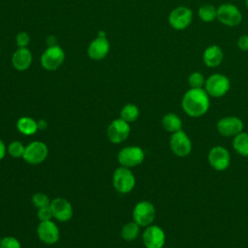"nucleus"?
Segmentation results:
<instances>
[{
  "label": "nucleus",
  "mask_w": 248,
  "mask_h": 248,
  "mask_svg": "<svg viewBox=\"0 0 248 248\" xmlns=\"http://www.w3.org/2000/svg\"><path fill=\"white\" fill-rule=\"evenodd\" d=\"M181 107L188 116L194 118L201 117L209 109V95L204 88H190L182 97Z\"/></svg>",
  "instance_id": "obj_1"
},
{
  "label": "nucleus",
  "mask_w": 248,
  "mask_h": 248,
  "mask_svg": "<svg viewBox=\"0 0 248 248\" xmlns=\"http://www.w3.org/2000/svg\"><path fill=\"white\" fill-rule=\"evenodd\" d=\"M231 88V81L229 78L223 74H213L205 79L204 90L213 98H221L225 96Z\"/></svg>",
  "instance_id": "obj_2"
},
{
  "label": "nucleus",
  "mask_w": 248,
  "mask_h": 248,
  "mask_svg": "<svg viewBox=\"0 0 248 248\" xmlns=\"http://www.w3.org/2000/svg\"><path fill=\"white\" fill-rule=\"evenodd\" d=\"M112 184L117 192L127 194L134 189L136 178L129 168L119 167L113 172Z\"/></svg>",
  "instance_id": "obj_3"
},
{
  "label": "nucleus",
  "mask_w": 248,
  "mask_h": 248,
  "mask_svg": "<svg viewBox=\"0 0 248 248\" xmlns=\"http://www.w3.org/2000/svg\"><path fill=\"white\" fill-rule=\"evenodd\" d=\"M156 217V210L148 201H141L136 204L133 209V221L140 227H147L152 225Z\"/></svg>",
  "instance_id": "obj_4"
},
{
  "label": "nucleus",
  "mask_w": 248,
  "mask_h": 248,
  "mask_svg": "<svg viewBox=\"0 0 248 248\" xmlns=\"http://www.w3.org/2000/svg\"><path fill=\"white\" fill-rule=\"evenodd\" d=\"M217 19L226 26L233 27L241 23L242 14L235 5L225 3L217 8Z\"/></svg>",
  "instance_id": "obj_5"
},
{
  "label": "nucleus",
  "mask_w": 248,
  "mask_h": 248,
  "mask_svg": "<svg viewBox=\"0 0 248 248\" xmlns=\"http://www.w3.org/2000/svg\"><path fill=\"white\" fill-rule=\"evenodd\" d=\"M207 161L213 170L223 171L231 165V154L227 148L216 145L208 151Z\"/></svg>",
  "instance_id": "obj_6"
},
{
  "label": "nucleus",
  "mask_w": 248,
  "mask_h": 248,
  "mask_svg": "<svg viewBox=\"0 0 248 248\" xmlns=\"http://www.w3.org/2000/svg\"><path fill=\"white\" fill-rule=\"evenodd\" d=\"M170 147L175 156L183 158L191 153L193 145L188 135L180 130L170 136Z\"/></svg>",
  "instance_id": "obj_7"
},
{
  "label": "nucleus",
  "mask_w": 248,
  "mask_h": 248,
  "mask_svg": "<svg viewBox=\"0 0 248 248\" xmlns=\"http://www.w3.org/2000/svg\"><path fill=\"white\" fill-rule=\"evenodd\" d=\"M47 154L48 149L46 144L40 140H34L25 146L22 158L28 164L38 165L46 160Z\"/></svg>",
  "instance_id": "obj_8"
},
{
  "label": "nucleus",
  "mask_w": 248,
  "mask_h": 248,
  "mask_svg": "<svg viewBox=\"0 0 248 248\" xmlns=\"http://www.w3.org/2000/svg\"><path fill=\"white\" fill-rule=\"evenodd\" d=\"M244 123L237 116H225L219 119L216 129L222 137L233 138L243 131Z\"/></svg>",
  "instance_id": "obj_9"
},
{
  "label": "nucleus",
  "mask_w": 248,
  "mask_h": 248,
  "mask_svg": "<svg viewBox=\"0 0 248 248\" xmlns=\"http://www.w3.org/2000/svg\"><path fill=\"white\" fill-rule=\"evenodd\" d=\"M144 152L140 146H126L117 154V161L122 167L133 168L142 163Z\"/></svg>",
  "instance_id": "obj_10"
},
{
  "label": "nucleus",
  "mask_w": 248,
  "mask_h": 248,
  "mask_svg": "<svg viewBox=\"0 0 248 248\" xmlns=\"http://www.w3.org/2000/svg\"><path fill=\"white\" fill-rule=\"evenodd\" d=\"M193 20V12L185 6L174 8L169 15V23L175 30H184Z\"/></svg>",
  "instance_id": "obj_11"
},
{
  "label": "nucleus",
  "mask_w": 248,
  "mask_h": 248,
  "mask_svg": "<svg viewBox=\"0 0 248 248\" xmlns=\"http://www.w3.org/2000/svg\"><path fill=\"white\" fill-rule=\"evenodd\" d=\"M65 59L64 50L57 45L48 46L41 56V64L47 71L58 69Z\"/></svg>",
  "instance_id": "obj_12"
},
{
  "label": "nucleus",
  "mask_w": 248,
  "mask_h": 248,
  "mask_svg": "<svg viewBox=\"0 0 248 248\" xmlns=\"http://www.w3.org/2000/svg\"><path fill=\"white\" fill-rule=\"evenodd\" d=\"M142 242L146 248H163L166 242L165 232L157 225L147 226L142 233Z\"/></svg>",
  "instance_id": "obj_13"
},
{
  "label": "nucleus",
  "mask_w": 248,
  "mask_h": 248,
  "mask_svg": "<svg viewBox=\"0 0 248 248\" xmlns=\"http://www.w3.org/2000/svg\"><path fill=\"white\" fill-rule=\"evenodd\" d=\"M37 234L40 240L47 245L55 244L60 237L59 229L51 220L41 221L37 227Z\"/></svg>",
  "instance_id": "obj_14"
},
{
  "label": "nucleus",
  "mask_w": 248,
  "mask_h": 248,
  "mask_svg": "<svg viewBox=\"0 0 248 248\" xmlns=\"http://www.w3.org/2000/svg\"><path fill=\"white\" fill-rule=\"evenodd\" d=\"M107 134L112 143H120L128 139L130 135V125L122 118L115 119L108 125Z\"/></svg>",
  "instance_id": "obj_15"
},
{
  "label": "nucleus",
  "mask_w": 248,
  "mask_h": 248,
  "mask_svg": "<svg viewBox=\"0 0 248 248\" xmlns=\"http://www.w3.org/2000/svg\"><path fill=\"white\" fill-rule=\"evenodd\" d=\"M50 209L53 218L60 222H67L73 217V207L64 198H55L50 202Z\"/></svg>",
  "instance_id": "obj_16"
},
{
  "label": "nucleus",
  "mask_w": 248,
  "mask_h": 248,
  "mask_svg": "<svg viewBox=\"0 0 248 248\" xmlns=\"http://www.w3.org/2000/svg\"><path fill=\"white\" fill-rule=\"evenodd\" d=\"M109 51V42L106 37H97L88 46V56L94 60H101Z\"/></svg>",
  "instance_id": "obj_17"
},
{
  "label": "nucleus",
  "mask_w": 248,
  "mask_h": 248,
  "mask_svg": "<svg viewBox=\"0 0 248 248\" xmlns=\"http://www.w3.org/2000/svg\"><path fill=\"white\" fill-rule=\"evenodd\" d=\"M224 59V52L222 48L217 45H211L207 46L202 54V60L205 66L209 68L218 67Z\"/></svg>",
  "instance_id": "obj_18"
},
{
  "label": "nucleus",
  "mask_w": 248,
  "mask_h": 248,
  "mask_svg": "<svg viewBox=\"0 0 248 248\" xmlns=\"http://www.w3.org/2000/svg\"><path fill=\"white\" fill-rule=\"evenodd\" d=\"M13 66L17 71L27 70L32 63V53L27 47H18L12 57Z\"/></svg>",
  "instance_id": "obj_19"
},
{
  "label": "nucleus",
  "mask_w": 248,
  "mask_h": 248,
  "mask_svg": "<svg viewBox=\"0 0 248 248\" xmlns=\"http://www.w3.org/2000/svg\"><path fill=\"white\" fill-rule=\"evenodd\" d=\"M162 126L167 132L173 134L182 130V120L176 113L169 112L163 116Z\"/></svg>",
  "instance_id": "obj_20"
},
{
  "label": "nucleus",
  "mask_w": 248,
  "mask_h": 248,
  "mask_svg": "<svg viewBox=\"0 0 248 248\" xmlns=\"http://www.w3.org/2000/svg\"><path fill=\"white\" fill-rule=\"evenodd\" d=\"M16 128L19 133L25 136L34 135L39 130L37 121L28 116L20 117L16 122Z\"/></svg>",
  "instance_id": "obj_21"
},
{
  "label": "nucleus",
  "mask_w": 248,
  "mask_h": 248,
  "mask_svg": "<svg viewBox=\"0 0 248 248\" xmlns=\"http://www.w3.org/2000/svg\"><path fill=\"white\" fill-rule=\"evenodd\" d=\"M232 147L234 151L240 156L247 157L248 156V133L241 132L232 140Z\"/></svg>",
  "instance_id": "obj_22"
},
{
  "label": "nucleus",
  "mask_w": 248,
  "mask_h": 248,
  "mask_svg": "<svg viewBox=\"0 0 248 248\" xmlns=\"http://www.w3.org/2000/svg\"><path fill=\"white\" fill-rule=\"evenodd\" d=\"M198 16L203 22H211L217 18V9L211 4H203L198 10Z\"/></svg>",
  "instance_id": "obj_23"
},
{
  "label": "nucleus",
  "mask_w": 248,
  "mask_h": 248,
  "mask_svg": "<svg viewBox=\"0 0 248 248\" xmlns=\"http://www.w3.org/2000/svg\"><path fill=\"white\" fill-rule=\"evenodd\" d=\"M140 226H139L134 221L127 223L126 225L123 226V228L121 230L122 238L127 241H132V240L136 239L140 234Z\"/></svg>",
  "instance_id": "obj_24"
},
{
  "label": "nucleus",
  "mask_w": 248,
  "mask_h": 248,
  "mask_svg": "<svg viewBox=\"0 0 248 248\" xmlns=\"http://www.w3.org/2000/svg\"><path fill=\"white\" fill-rule=\"evenodd\" d=\"M139 115H140V109L134 104L125 105L120 111V118H122L123 120H125L128 123L136 121L138 119Z\"/></svg>",
  "instance_id": "obj_25"
},
{
  "label": "nucleus",
  "mask_w": 248,
  "mask_h": 248,
  "mask_svg": "<svg viewBox=\"0 0 248 248\" xmlns=\"http://www.w3.org/2000/svg\"><path fill=\"white\" fill-rule=\"evenodd\" d=\"M24 150H25V146L22 144V142L18 140L12 141L7 148V152L9 153V155H11L14 158L23 157Z\"/></svg>",
  "instance_id": "obj_26"
},
{
  "label": "nucleus",
  "mask_w": 248,
  "mask_h": 248,
  "mask_svg": "<svg viewBox=\"0 0 248 248\" xmlns=\"http://www.w3.org/2000/svg\"><path fill=\"white\" fill-rule=\"evenodd\" d=\"M188 83L191 88H202L205 83V78L202 73L193 72L188 77Z\"/></svg>",
  "instance_id": "obj_27"
},
{
  "label": "nucleus",
  "mask_w": 248,
  "mask_h": 248,
  "mask_svg": "<svg viewBox=\"0 0 248 248\" xmlns=\"http://www.w3.org/2000/svg\"><path fill=\"white\" fill-rule=\"evenodd\" d=\"M32 203L35 207H37L39 209V208L49 206L50 201H49V198L46 194L36 193L32 197Z\"/></svg>",
  "instance_id": "obj_28"
},
{
  "label": "nucleus",
  "mask_w": 248,
  "mask_h": 248,
  "mask_svg": "<svg viewBox=\"0 0 248 248\" xmlns=\"http://www.w3.org/2000/svg\"><path fill=\"white\" fill-rule=\"evenodd\" d=\"M0 248H21V245L16 237L5 236L0 242Z\"/></svg>",
  "instance_id": "obj_29"
},
{
  "label": "nucleus",
  "mask_w": 248,
  "mask_h": 248,
  "mask_svg": "<svg viewBox=\"0 0 248 248\" xmlns=\"http://www.w3.org/2000/svg\"><path fill=\"white\" fill-rule=\"evenodd\" d=\"M16 42L18 47H26L30 42V37L26 32H19L16 37Z\"/></svg>",
  "instance_id": "obj_30"
},
{
  "label": "nucleus",
  "mask_w": 248,
  "mask_h": 248,
  "mask_svg": "<svg viewBox=\"0 0 248 248\" xmlns=\"http://www.w3.org/2000/svg\"><path fill=\"white\" fill-rule=\"evenodd\" d=\"M37 215L40 221H47V220H51L52 216V212L50 209V206H46V207H43V208H39L37 211Z\"/></svg>",
  "instance_id": "obj_31"
},
{
  "label": "nucleus",
  "mask_w": 248,
  "mask_h": 248,
  "mask_svg": "<svg viewBox=\"0 0 248 248\" xmlns=\"http://www.w3.org/2000/svg\"><path fill=\"white\" fill-rule=\"evenodd\" d=\"M237 46L243 51H248V35H242L237 39Z\"/></svg>",
  "instance_id": "obj_32"
},
{
  "label": "nucleus",
  "mask_w": 248,
  "mask_h": 248,
  "mask_svg": "<svg viewBox=\"0 0 248 248\" xmlns=\"http://www.w3.org/2000/svg\"><path fill=\"white\" fill-rule=\"evenodd\" d=\"M6 152H7V148H6V145L5 143L3 142V140L0 139V161L2 159H4L5 155H6Z\"/></svg>",
  "instance_id": "obj_33"
},
{
  "label": "nucleus",
  "mask_w": 248,
  "mask_h": 248,
  "mask_svg": "<svg viewBox=\"0 0 248 248\" xmlns=\"http://www.w3.org/2000/svg\"><path fill=\"white\" fill-rule=\"evenodd\" d=\"M46 44L47 46H57V40L54 36H49L46 39Z\"/></svg>",
  "instance_id": "obj_34"
},
{
  "label": "nucleus",
  "mask_w": 248,
  "mask_h": 248,
  "mask_svg": "<svg viewBox=\"0 0 248 248\" xmlns=\"http://www.w3.org/2000/svg\"><path fill=\"white\" fill-rule=\"evenodd\" d=\"M37 125H38V129L39 130H45L47 128V122L45 119H40L37 121Z\"/></svg>",
  "instance_id": "obj_35"
},
{
  "label": "nucleus",
  "mask_w": 248,
  "mask_h": 248,
  "mask_svg": "<svg viewBox=\"0 0 248 248\" xmlns=\"http://www.w3.org/2000/svg\"><path fill=\"white\" fill-rule=\"evenodd\" d=\"M98 37H106V33L105 31H100L98 34Z\"/></svg>",
  "instance_id": "obj_36"
},
{
  "label": "nucleus",
  "mask_w": 248,
  "mask_h": 248,
  "mask_svg": "<svg viewBox=\"0 0 248 248\" xmlns=\"http://www.w3.org/2000/svg\"><path fill=\"white\" fill-rule=\"evenodd\" d=\"M245 5H246V7L248 8V0H245Z\"/></svg>",
  "instance_id": "obj_37"
},
{
  "label": "nucleus",
  "mask_w": 248,
  "mask_h": 248,
  "mask_svg": "<svg viewBox=\"0 0 248 248\" xmlns=\"http://www.w3.org/2000/svg\"><path fill=\"white\" fill-rule=\"evenodd\" d=\"M1 240H2V238H1V236H0V242H1Z\"/></svg>",
  "instance_id": "obj_38"
},
{
  "label": "nucleus",
  "mask_w": 248,
  "mask_h": 248,
  "mask_svg": "<svg viewBox=\"0 0 248 248\" xmlns=\"http://www.w3.org/2000/svg\"><path fill=\"white\" fill-rule=\"evenodd\" d=\"M0 52H1V46H0Z\"/></svg>",
  "instance_id": "obj_39"
},
{
  "label": "nucleus",
  "mask_w": 248,
  "mask_h": 248,
  "mask_svg": "<svg viewBox=\"0 0 248 248\" xmlns=\"http://www.w3.org/2000/svg\"><path fill=\"white\" fill-rule=\"evenodd\" d=\"M247 159H248V156H247Z\"/></svg>",
  "instance_id": "obj_40"
}]
</instances>
